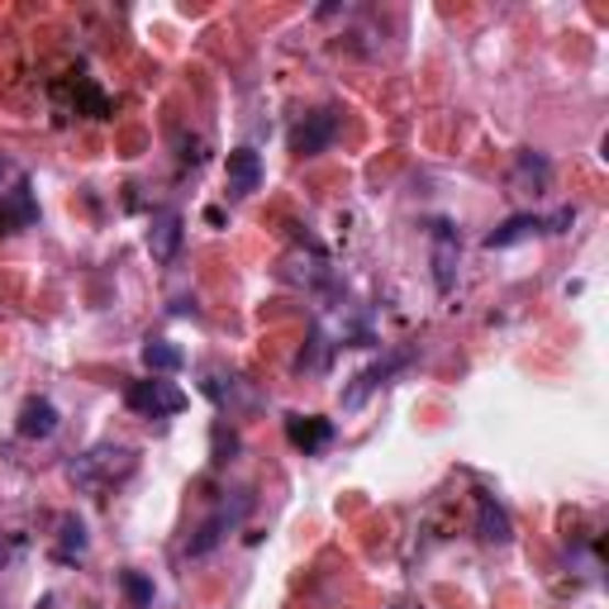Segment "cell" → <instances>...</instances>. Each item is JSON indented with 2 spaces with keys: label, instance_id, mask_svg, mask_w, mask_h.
Masks as SVG:
<instances>
[{
  "label": "cell",
  "instance_id": "8992f818",
  "mask_svg": "<svg viewBox=\"0 0 609 609\" xmlns=\"http://www.w3.org/2000/svg\"><path fill=\"white\" fill-rule=\"evenodd\" d=\"M286 439H291V447H300L304 457L319 453V447L333 443V419L324 414H291L286 419Z\"/></svg>",
  "mask_w": 609,
  "mask_h": 609
},
{
  "label": "cell",
  "instance_id": "52a82bcc",
  "mask_svg": "<svg viewBox=\"0 0 609 609\" xmlns=\"http://www.w3.org/2000/svg\"><path fill=\"white\" fill-rule=\"evenodd\" d=\"M224 181H229V196L234 200L253 196L257 186H263V157H257L253 148H234L229 153V167H224Z\"/></svg>",
  "mask_w": 609,
  "mask_h": 609
},
{
  "label": "cell",
  "instance_id": "2e32d148",
  "mask_svg": "<svg viewBox=\"0 0 609 609\" xmlns=\"http://www.w3.org/2000/svg\"><path fill=\"white\" fill-rule=\"evenodd\" d=\"M143 367L153 376H167V372H181L186 367V353L171 339H148L143 343Z\"/></svg>",
  "mask_w": 609,
  "mask_h": 609
},
{
  "label": "cell",
  "instance_id": "d6986e66",
  "mask_svg": "<svg viewBox=\"0 0 609 609\" xmlns=\"http://www.w3.org/2000/svg\"><path fill=\"white\" fill-rule=\"evenodd\" d=\"M10 557H14V539H5V533H0V572L10 567Z\"/></svg>",
  "mask_w": 609,
  "mask_h": 609
},
{
  "label": "cell",
  "instance_id": "4fadbf2b",
  "mask_svg": "<svg viewBox=\"0 0 609 609\" xmlns=\"http://www.w3.org/2000/svg\"><path fill=\"white\" fill-rule=\"evenodd\" d=\"M533 234H547V220L543 214H514V220H505L500 229H490L486 234V248H514V243H524Z\"/></svg>",
  "mask_w": 609,
  "mask_h": 609
},
{
  "label": "cell",
  "instance_id": "30bf717a",
  "mask_svg": "<svg viewBox=\"0 0 609 609\" xmlns=\"http://www.w3.org/2000/svg\"><path fill=\"white\" fill-rule=\"evenodd\" d=\"M181 248V214L177 210H157L153 224H148V253L153 263H171Z\"/></svg>",
  "mask_w": 609,
  "mask_h": 609
},
{
  "label": "cell",
  "instance_id": "8fae6325",
  "mask_svg": "<svg viewBox=\"0 0 609 609\" xmlns=\"http://www.w3.org/2000/svg\"><path fill=\"white\" fill-rule=\"evenodd\" d=\"M547 181H553V163H547L543 153L524 148V153L514 157V186H519V191H529V196H543V191H547Z\"/></svg>",
  "mask_w": 609,
  "mask_h": 609
},
{
  "label": "cell",
  "instance_id": "7a4b0ae2",
  "mask_svg": "<svg viewBox=\"0 0 609 609\" xmlns=\"http://www.w3.org/2000/svg\"><path fill=\"white\" fill-rule=\"evenodd\" d=\"M124 405L134 414H143V419H171V414H181L191 400H186L181 386L163 381V376H148V381H129Z\"/></svg>",
  "mask_w": 609,
  "mask_h": 609
},
{
  "label": "cell",
  "instance_id": "7c38bea8",
  "mask_svg": "<svg viewBox=\"0 0 609 609\" xmlns=\"http://www.w3.org/2000/svg\"><path fill=\"white\" fill-rule=\"evenodd\" d=\"M405 362H410V357H405V353H396V357H386V362H376V367H367V372L357 376V386H353V390H347V396H343V405H347V410H357V405L367 400L372 390H381V386L390 381V376H396V372L405 367Z\"/></svg>",
  "mask_w": 609,
  "mask_h": 609
},
{
  "label": "cell",
  "instance_id": "3957f363",
  "mask_svg": "<svg viewBox=\"0 0 609 609\" xmlns=\"http://www.w3.org/2000/svg\"><path fill=\"white\" fill-rule=\"evenodd\" d=\"M333 139H339V110H314L291 129V153L314 157V153H324Z\"/></svg>",
  "mask_w": 609,
  "mask_h": 609
},
{
  "label": "cell",
  "instance_id": "5bb4252c",
  "mask_svg": "<svg viewBox=\"0 0 609 609\" xmlns=\"http://www.w3.org/2000/svg\"><path fill=\"white\" fill-rule=\"evenodd\" d=\"M34 196H29V186H20V191H10L5 200H0V234H20V229L34 224Z\"/></svg>",
  "mask_w": 609,
  "mask_h": 609
},
{
  "label": "cell",
  "instance_id": "277c9868",
  "mask_svg": "<svg viewBox=\"0 0 609 609\" xmlns=\"http://www.w3.org/2000/svg\"><path fill=\"white\" fill-rule=\"evenodd\" d=\"M243 510H248V496H239V505H234V510H229V505H220V510H214V514L206 519V524L196 529V539L186 543V557H206V553H214V547L224 543V533H229V529H234L239 519H243Z\"/></svg>",
  "mask_w": 609,
  "mask_h": 609
},
{
  "label": "cell",
  "instance_id": "e0dca14e",
  "mask_svg": "<svg viewBox=\"0 0 609 609\" xmlns=\"http://www.w3.org/2000/svg\"><path fill=\"white\" fill-rule=\"evenodd\" d=\"M120 586L129 596V609H148L153 605V582L143 572H120Z\"/></svg>",
  "mask_w": 609,
  "mask_h": 609
},
{
  "label": "cell",
  "instance_id": "5b68a950",
  "mask_svg": "<svg viewBox=\"0 0 609 609\" xmlns=\"http://www.w3.org/2000/svg\"><path fill=\"white\" fill-rule=\"evenodd\" d=\"M457 229L447 220H433V281H439V291L447 296L457 286Z\"/></svg>",
  "mask_w": 609,
  "mask_h": 609
},
{
  "label": "cell",
  "instance_id": "ac0fdd59",
  "mask_svg": "<svg viewBox=\"0 0 609 609\" xmlns=\"http://www.w3.org/2000/svg\"><path fill=\"white\" fill-rule=\"evenodd\" d=\"M229 453H239V433L229 424H214V467H224Z\"/></svg>",
  "mask_w": 609,
  "mask_h": 609
},
{
  "label": "cell",
  "instance_id": "6da1fadb",
  "mask_svg": "<svg viewBox=\"0 0 609 609\" xmlns=\"http://www.w3.org/2000/svg\"><path fill=\"white\" fill-rule=\"evenodd\" d=\"M134 467H139L134 447H124V443H96L91 453H81V457L67 462V476L77 481V490H91V496H100V490L129 481V476H134Z\"/></svg>",
  "mask_w": 609,
  "mask_h": 609
},
{
  "label": "cell",
  "instance_id": "9c48e42d",
  "mask_svg": "<svg viewBox=\"0 0 609 609\" xmlns=\"http://www.w3.org/2000/svg\"><path fill=\"white\" fill-rule=\"evenodd\" d=\"M476 539L490 543V547H505L514 539V524H510V514L496 505V496H476Z\"/></svg>",
  "mask_w": 609,
  "mask_h": 609
},
{
  "label": "cell",
  "instance_id": "9a60e30c",
  "mask_svg": "<svg viewBox=\"0 0 609 609\" xmlns=\"http://www.w3.org/2000/svg\"><path fill=\"white\" fill-rule=\"evenodd\" d=\"M57 562H81L86 557V524L77 514H63L57 519V547H53Z\"/></svg>",
  "mask_w": 609,
  "mask_h": 609
},
{
  "label": "cell",
  "instance_id": "ba28073f",
  "mask_svg": "<svg viewBox=\"0 0 609 609\" xmlns=\"http://www.w3.org/2000/svg\"><path fill=\"white\" fill-rule=\"evenodd\" d=\"M57 405L48 396H29L20 405V419H14V429H20V439H53L57 433Z\"/></svg>",
  "mask_w": 609,
  "mask_h": 609
}]
</instances>
